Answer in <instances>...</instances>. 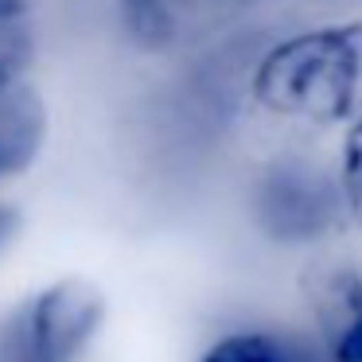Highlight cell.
I'll list each match as a JSON object with an SVG mask.
<instances>
[{
	"label": "cell",
	"instance_id": "5",
	"mask_svg": "<svg viewBox=\"0 0 362 362\" xmlns=\"http://www.w3.org/2000/svg\"><path fill=\"white\" fill-rule=\"evenodd\" d=\"M47 141V110L28 86L0 94V180L28 172Z\"/></svg>",
	"mask_w": 362,
	"mask_h": 362
},
{
	"label": "cell",
	"instance_id": "7",
	"mask_svg": "<svg viewBox=\"0 0 362 362\" xmlns=\"http://www.w3.org/2000/svg\"><path fill=\"white\" fill-rule=\"evenodd\" d=\"M199 362H288L284 346L265 331H230V335L214 339Z\"/></svg>",
	"mask_w": 362,
	"mask_h": 362
},
{
	"label": "cell",
	"instance_id": "3",
	"mask_svg": "<svg viewBox=\"0 0 362 362\" xmlns=\"http://www.w3.org/2000/svg\"><path fill=\"white\" fill-rule=\"evenodd\" d=\"M312 327L327 362H362V273L351 265H323L304 284Z\"/></svg>",
	"mask_w": 362,
	"mask_h": 362
},
{
	"label": "cell",
	"instance_id": "2",
	"mask_svg": "<svg viewBox=\"0 0 362 362\" xmlns=\"http://www.w3.org/2000/svg\"><path fill=\"white\" fill-rule=\"evenodd\" d=\"M105 320V296L86 276H59L12 315L0 362H74Z\"/></svg>",
	"mask_w": 362,
	"mask_h": 362
},
{
	"label": "cell",
	"instance_id": "9",
	"mask_svg": "<svg viewBox=\"0 0 362 362\" xmlns=\"http://www.w3.org/2000/svg\"><path fill=\"white\" fill-rule=\"evenodd\" d=\"M339 187H343V203L354 218L362 222V117L354 121V129L346 133L343 144V175H339Z\"/></svg>",
	"mask_w": 362,
	"mask_h": 362
},
{
	"label": "cell",
	"instance_id": "8",
	"mask_svg": "<svg viewBox=\"0 0 362 362\" xmlns=\"http://www.w3.org/2000/svg\"><path fill=\"white\" fill-rule=\"evenodd\" d=\"M28 63H32V32L24 16H0V94L20 86Z\"/></svg>",
	"mask_w": 362,
	"mask_h": 362
},
{
	"label": "cell",
	"instance_id": "11",
	"mask_svg": "<svg viewBox=\"0 0 362 362\" xmlns=\"http://www.w3.org/2000/svg\"><path fill=\"white\" fill-rule=\"evenodd\" d=\"M32 8V0H0V16H24Z\"/></svg>",
	"mask_w": 362,
	"mask_h": 362
},
{
	"label": "cell",
	"instance_id": "1",
	"mask_svg": "<svg viewBox=\"0 0 362 362\" xmlns=\"http://www.w3.org/2000/svg\"><path fill=\"white\" fill-rule=\"evenodd\" d=\"M253 98L276 117L304 125L362 117V20L276 43L253 71Z\"/></svg>",
	"mask_w": 362,
	"mask_h": 362
},
{
	"label": "cell",
	"instance_id": "6",
	"mask_svg": "<svg viewBox=\"0 0 362 362\" xmlns=\"http://www.w3.org/2000/svg\"><path fill=\"white\" fill-rule=\"evenodd\" d=\"M183 8L187 0H121V20L136 47L164 51L183 28Z\"/></svg>",
	"mask_w": 362,
	"mask_h": 362
},
{
	"label": "cell",
	"instance_id": "10",
	"mask_svg": "<svg viewBox=\"0 0 362 362\" xmlns=\"http://www.w3.org/2000/svg\"><path fill=\"white\" fill-rule=\"evenodd\" d=\"M12 234H16V211L0 203V250L12 242Z\"/></svg>",
	"mask_w": 362,
	"mask_h": 362
},
{
	"label": "cell",
	"instance_id": "4",
	"mask_svg": "<svg viewBox=\"0 0 362 362\" xmlns=\"http://www.w3.org/2000/svg\"><path fill=\"white\" fill-rule=\"evenodd\" d=\"M261 211L273 226L288 230V234H304L327 222L331 214V195L315 172L308 168H281L269 175L265 191H261Z\"/></svg>",
	"mask_w": 362,
	"mask_h": 362
}]
</instances>
